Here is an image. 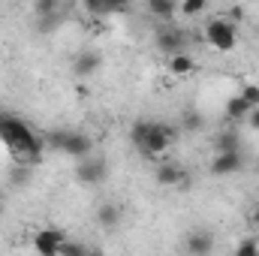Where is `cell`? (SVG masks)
Instances as JSON below:
<instances>
[{"instance_id": "obj_1", "label": "cell", "mask_w": 259, "mask_h": 256, "mask_svg": "<svg viewBox=\"0 0 259 256\" xmlns=\"http://www.w3.org/2000/svg\"><path fill=\"white\" fill-rule=\"evenodd\" d=\"M0 142L9 148L12 160L18 166H36L42 160V148H39V139L24 127L18 118H6L0 115Z\"/></svg>"}, {"instance_id": "obj_2", "label": "cell", "mask_w": 259, "mask_h": 256, "mask_svg": "<svg viewBox=\"0 0 259 256\" xmlns=\"http://www.w3.org/2000/svg\"><path fill=\"white\" fill-rule=\"evenodd\" d=\"M130 139H133V145L142 151V154H148V157H160V154H166V148L178 139V130L172 127V124H160V121H139L133 133H130Z\"/></svg>"}, {"instance_id": "obj_3", "label": "cell", "mask_w": 259, "mask_h": 256, "mask_svg": "<svg viewBox=\"0 0 259 256\" xmlns=\"http://www.w3.org/2000/svg\"><path fill=\"white\" fill-rule=\"evenodd\" d=\"M205 42L217 52H232L235 42H238V33H235V24L229 18H211L205 24Z\"/></svg>"}, {"instance_id": "obj_4", "label": "cell", "mask_w": 259, "mask_h": 256, "mask_svg": "<svg viewBox=\"0 0 259 256\" xmlns=\"http://www.w3.org/2000/svg\"><path fill=\"white\" fill-rule=\"evenodd\" d=\"M64 154H69V157H88L91 151H94V142L84 136V133H55V139H52Z\"/></svg>"}, {"instance_id": "obj_5", "label": "cell", "mask_w": 259, "mask_h": 256, "mask_svg": "<svg viewBox=\"0 0 259 256\" xmlns=\"http://www.w3.org/2000/svg\"><path fill=\"white\" fill-rule=\"evenodd\" d=\"M75 178L81 184H88V187H97L106 178V163L103 160H91V154H88V157H81V163L75 169Z\"/></svg>"}, {"instance_id": "obj_6", "label": "cell", "mask_w": 259, "mask_h": 256, "mask_svg": "<svg viewBox=\"0 0 259 256\" xmlns=\"http://www.w3.org/2000/svg\"><path fill=\"white\" fill-rule=\"evenodd\" d=\"M157 184L160 187H190V175L178 163H160L157 166Z\"/></svg>"}, {"instance_id": "obj_7", "label": "cell", "mask_w": 259, "mask_h": 256, "mask_svg": "<svg viewBox=\"0 0 259 256\" xmlns=\"http://www.w3.org/2000/svg\"><path fill=\"white\" fill-rule=\"evenodd\" d=\"M61 244H64V232L61 229H42L33 238V250L42 253V256H58Z\"/></svg>"}, {"instance_id": "obj_8", "label": "cell", "mask_w": 259, "mask_h": 256, "mask_svg": "<svg viewBox=\"0 0 259 256\" xmlns=\"http://www.w3.org/2000/svg\"><path fill=\"white\" fill-rule=\"evenodd\" d=\"M238 169H241V154H238V148L220 151V154L211 160V172H214V175H232V172H238Z\"/></svg>"}, {"instance_id": "obj_9", "label": "cell", "mask_w": 259, "mask_h": 256, "mask_svg": "<svg viewBox=\"0 0 259 256\" xmlns=\"http://www.w3.org/2000/svg\"><path fill=\"white\" fill-rule=\"evenodd\" d=\"M157 46H160L163 52H169V55L181 52V49H184V30H178V27H169V30H163V33L157 36Z\"/></svg>"}, {"instance_id": "obj_10", "label": "cell", "mask_w": 259, "mask_h": 256, "mask_svg": "<svg viewBox=\"0 0 259 256\" xmlns=\"http://www.w3.org/2000/svg\"><path fill=\"white\" fill-rule=\"evenodd\" d=\"M193 69H196V61L190 55H184V52L169 55V72H172V75H190Z\"/></svg>"}, {"instance_id": "obj_11", "label": "cell", "mask_w": 259, "mask_h": 256, "mask_svg": "<svg viewBox=\"0 0 259 256\" xmlns=\"http://www.w3.org/2000/svg\"><path fill=\"white\" fill-rule=\"evenodd\" d=\"M148 12H151L154 18L169 21V18H175V12H178V0H148Z\"/></svg>"}, {"instance_id": "obj_12", "label": "cell", "mask_w": 259, "mask_h": 256, "mask_svg": "<svg viewBox=\"0 0 259 256\" xmlns=\"http://www.w3.org/2000/svg\"><path fill=\"white\" fill-rule=\"evenodd\" d=\"M187 250H190V253H211V250H214V235H211V232H190Z\"/></svg>"}, {"instance_id": "obj_13", "label": "cell", "mask_w": 259, "mask_h": 256, "mask_svg": "<svg viewBox=\"0 0 259 256\" xmlns=\"http://www.w3.org/2000/svg\"><path fill=\"white\" fill-rule=\"evenodd\" d=\"M250 109H253V106H250V103H247L241 94L226 100V115H229L232 121H241V118H247V115H250Z\"/></svg>"}, {"instance_id": "obj_14", "label": "cell", "mask_w": 259, "mask_h": 256, "mask_svg": "<svg viewBox=\"0 0 259 256\" xmlns=\"http://www.w3.org/2000/svg\"><path fill=\"white\" fill-rule=\"evenodd\" d=\"M58 9H61V0H33V12L39 18H58Z\"/></svg>"}, {"instance_id": "obj_15", "label": "cell", "mask_w": 259, "mask_h": 256, "mask_svg": "<svg viewBox=\"0 0 259 256\" xmlns=\"http://www.w3.org/2000/svg\"><path fill=\"white\" fill-rule=\"evenodd\" d=\"M178 9H181V15H202L208 9V0H181Z\"/></svg>"}, {"instance_id": "obj_16", "label": "cell", "mask_w": 259, "mask_h": 256, "mask_svg": "<svg viewBox=\"0 0 259 256\" xmlns=\"http://www.w3.org/2000/svg\"><path fill=\"white\" fill-rule=\"evenodd\" d=\"M103 3V18L106 15H118V12H127L133 0H100Z\"/></svg>"}, {"instance_id": "obj_17", "label": "cell", "mask_w": 259, "mask_h": 256, "mask_svg": "<svg viewBox=\"0 0 259 256\" xmlns=\"http://www.w3.org/2000/svg\"><path fill=\"white\" fill-rule=\"evenodd\" d=\"M97 220H100L103 226H115V223H118V208H115V205H103L100 214H97Z\"/></svg>"}, {"instance_id": "obj_18", "label": "cell", "mask_w": 259, "mask_h": 256, "mask_svg": "<svg viewBox=\"0 0 259 256\" xmlns=\"http://www.w3.org/2000/svg\"><path fill=\"white\" fill-rule=\"evenodd\" d=\"M97 61H100L97 55H81L78 64H75V69H78V72H94V69H97Z\"/></svg>"}, {"instance_id": "obj_19", "label": "cell", "mask_w": 259, "mask_h": 256, "mask_svg": "<svg viewBox=\"0 0 259 256\" xmlns=\"http://www.w3.org/2000/svg\"><path fill=\"white\" fill-rule=\"evenodd\" d=\"M241 97L256 109V106H259V84H244V88H241Z\"/></svg>"}, {"instance_id": "obj_20", "label": "cell", "mask_w": 259, "mask_h": 256, "mask_svg": "<svg viewBox=\"0 0 259 256\" xmlns=\"http://www.w3.org/2000/svg\"><path fill=\"white\" fill-rule=\"evenodd\" d=\"M235 253L238 256H253V253H259V244L253 238H247V241H241V244L235 247Z\"/></svg>"}, {"instance_id": "obj_21", "label": "cell", "mask_w": 259, "mask_h": 256, "mask_svg": "<svg viewBox=\"0 0 259 256\" xmlns=\"http://www.w3.org/2000/svg\"><path fill=\"white\" fill-rule=\"evenodd\" d=\"M217 145H220V151H232V148H238V142H235L232 133H223V139H220Z\"/></svg>"}, {"instance_id": "obj_22", "label": "cell", "mask_w": 259, "mask_h": 256, "mask_svg": "<svg viewBox=\"0 0 259 256\" xmlns=\"http://www.w3.org/2000/svg\"><path fill=\"white\" fill-rule=\"evenodd\" d=\"M241 18H244V12H241V6H232V9H229V21L235 24V21H241Z\"/></svg>"}, {"instance_id": "obj_23", "label": "cell", "mask_w": 259, "mask_h": 256, "mask_svg": "<svg viewBox=\"0 0 259 256\" xmlns=\"http://www.w3.org/2000/svg\"><path fill=\"white\" fill-rule=\"evenodd\" d=\"M247 121H250V127H253V130H259V106H256V109H250Z\"/></svg>"}, {"instance_id": "obj_24", "label": "cell", "mask_w": 259, "mask_h": 256, "mask_svg": "<svg viewBox=\"0 0 259 256\" xmlns=\"http://www.w3.org/2000/svg\"><path fill=\"white\" fill-rule=\"evenodd\" d=\"M187 127L199 130V127H202V118H199V115H187Z\"/></svg>"}, {"instance_id": "obj_25", "label": "cell", "mask_w": 259, "mask_h": 256, "mask_svg": "<svg viewBox=\"0 0 259 256\" xmlns=\"http://www.w3.org/2000/svg\"><path fill=\"white\" fill-rule=\"evenodd\" d=\"M253 223H259V202L253 205Z\"/></svg>"}, {"instance_id": "obj_26", "label": "cell", "mask_w": 259, "mask_h": 256, "mask_svg": "<svg viewBox=\"0 0 259 256\" xmlns=\"http://www.w3.org/2000/svg\"><path fill=\"white\" fill-rule=\"evenodd\" d=\"M0 214H3V202H0Z\"/></svg>"}]
</instances>
